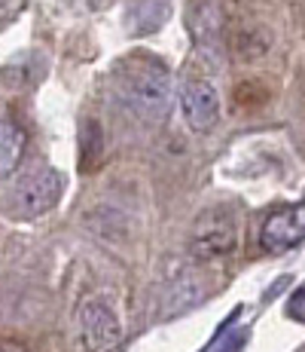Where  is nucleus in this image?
Instances as JSON below:
<instances>
[{"label":"nucleus","mask_w":305,"mask_h":352,"mask_svg":"<svg viewBox=\"0 0 305 352\" xmlns=\"http://www.w3.org/2000/svg\"><path fill=\"white\" fill-rule=\"evenodd\" d=\"M305 242V202L300 206H284L272 212L260 227V245L263 252H290L293 245Z\"/></svg>","instance_id":"5"},{"label":"nucleus","mask_w":305,"mask_h":352,"mask_svg":"<svg viewBox=\"0 0 305 352\" xmlns=\"http://www.w3.org/2000/svg\"><path fill=\"white\" fill-rule=\"evenodd\" d=\"M180 111L189 129L208 132L217 123V117H220V92H217V86L202 77L186 80L180 89Z\"/></svg>","instance_id":"6"},{"label":"nucleus","mask_w":305,"mask_h":352,"mask_svg":"<svg viewBox=\"0 0 305 352\" xmlns=\"http://www.w3.org/2000/svg\"><path fill=\"white\" fill-rule=\"evenodd\" d=\"M0 352H28L22 343H12V340H0Z\"/></svg>","instance_id":"11"},{"label":"nucleus","mask_w":305,"mask_h":352,"mask_svg":"<svg viewBox=\"0 0 305 352\" xmlns=\"http://www.w3.org/2000/svg\"><path fill=\"white\" fill-rule=\"evenodd\" d=\"M239 245V218L232 208L214 206L202 212L189 233V254L199 261H217L235 252Z\"/></svg>","instance_id":"2"},{"label":"nucleus","mask_w":305,"mask_h":352,"mask_svg":"<svg viewBox=\"0 0 305 352\" xmlns=\"http://www.w3.org/2000/svg\"><path fill=\"white\" fill-rule=\"evenodd\" d=\"M25 157V129L16 120H0V178H10Z\"/></svg>","instance_id":"8"},{"label":"nucleus","mask_w":305,"mask_h":352,"mask_svg":"<svg viewBox=\"0 0 305 352\" xmlns=\"http://www.w3.org/2000/svg\"><path fill=\"white\" fill-rule=\"evenodd\" d=\"M168 19V0H132L125 12L128 34H150Z\"/></svg>","instance_id":"7"},{"label":"nucleus","mask_w":305,"mask_h":352,"mask_svg":"<svg viewBox=\"0 0 305 352\" xmlns=\"http://www.w3.org/2000/svg\"><path fill=\"white\" fill-rule=\"evenodd\" d=\"M287 316L305 324V285L300 291H293V297H290V303H287Z\"/></svg>","instance_id":"10"},{"label":"nucleus","mask_w":305,"mask_h":352,"mask_svg":"<svg viewBox=\"0 0 305 352\" xmlns=\"http://www.w3.org/2000/svg\"><path fill=\"white\" fill-rule=\"evenodd\" d=\"M61 190H64V181L56 168H40L12 190V212L16 218H40L49 208H56Z\"/></svg>","instance_id":"3"},{"label":"nucleus","mask_w":305,"mask_h":352,"mask_svg":"<svg viewBox=\"0 0 305 352\" xmlns=\"http://www.w3.org/2000/svg\"><path fill=\"white\" fill-rule=\"evenodd\" d=\"M189 25H193V40L199 46H211L214 40H220V16L214 3H193Z\"/></svg>","instance_id":"9"},{"label":"nucleus","mask_w":305,"mask_h":352,"mask_svg":"<svg viewBox=\"0 0 305 352\" xmlns=\"http://www.w3.org/2000/svg\"><path fill=\"white\" fill-rule=\"evenodd\" d=\"M119 96L144 126H162L171 113V74L153 56H134L119 65Z\"/></svg>","instance_id":"1"},{"label":"nucleus","mask_w":305,"mask_h":352,"mask_svg":"<svg viewBox=\"0 0 305 352\" xmlns=\"http://www.w3.org/2000/svg\"><path fill=\"white\" fill-rule=\"evenodd\" d=\"M80 340L86 352H113L122 340V324L104 300H83L80 307Z\"/></svg>","instance_id":"4"}]
</instances>
